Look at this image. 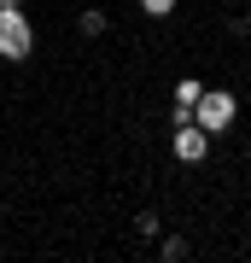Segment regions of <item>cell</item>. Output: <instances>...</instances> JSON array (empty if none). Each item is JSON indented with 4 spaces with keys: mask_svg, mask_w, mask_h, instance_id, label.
I'll list each match as a JSON object with an SVG mask.
<instances>
[{
    "mask_svg": "<svg viewBox=\"0 0 251 263\" xmlns=\"http://www.w3.org/2000/svg\"><path fill=\"white\" fill-rule=\"evenodd\" d=\"M35 53V29H29V18H24V6H6L0 12V59H29Z\"/></svg>",
    "mask_w": 251,
    "mask_h": 263,
    "instance_id": "cell-1",
    "label": "cell"
},
{
    "mask_svg": "<svg viewBox=\"0 0 251 263\" xmlns=\"http://www.w3.org/2000/svg\"><path fill=\"white\" fill-rule=\"evenodd\" d=\"M234 111H240V105H234V94H222V88H210V94L193 100V123H199L205 135H222L228 123H234Z\"/></svg>",
    "mask_w": 251,
    "mask_h": 263,
    "instance_id": "cell-2",
    "label": "cell"
},
{
    "mask_svg": "<svg viewBox=\"0 0 251 263\" xmlns=\"http://www.w3.org/2000/svg\"><path fill=\"white\" fill-rule=\"evenodd\" d=\"M205 152H210V135L199 129V123H176V158L181 164H199Z\"/></svg>",
    "mask_w": 251,
    "mask_h": 263,
    "instance_id": "cell-3",
    "label": "cell"
},
{
    "mask_svg": "<svg viewBox=\"0 0 251 263\" xmlns=\"http://www.w3.org/2000/svg\"><path fill=\"white\" fill-rule=\"evenodd\" d=\"M105 29H111V24H105V12H100V6H88L82 18H76V35H88V41H93V35H105Z\"/></svg>",
    "mask_w": 251,
    "mask_h": 263,
    "instance_id": "cell-4",
    "label": "cell"
},
{
    "mask_svg": "<svg viewBox=\"0 0 251 263\" xmlns=\"http://www.w3.org/2000/svg\"><path fill=\"white\" fill-rule=\"evenodd\" d=\"M158 257L164 263H181L187 257V234H158Z\"/></svg>",
    "mask_w": 251,
    "mask_h": 263,
    "instance_id": "cell-5",
    "label": "cell"
},
{
    "mask_svg": "<svg viewBox=\"0 0 251 263\" xmlns=\"http://www.w3.org/2000/svg\"><path fill=\"white\" fill-rule=\"evenodd\" d=\"M134 234H140V240H158V234H164V216H158V211H140V216H134Z\"/></svg>",
    "mask_w": 251,
    "mask_h": 263,
    "instance_id": "cell-6",
    "label": "cell"
},
{
    "mask_svg": "<svg viewBox=\"0 0 251 263\" xmlns=\"http://www.w3.org/2000/svg\"><path fill=\"white\" fill-rule=\"evenodd\" d=\"M199 94H205V88H199L193 76H187V82H176V105H187V111H193V100H199Z\"/></svg>",
    "mask_w": 251,
    "mask_h": 263,
    "instance_id": "cell-7",
    "label": "cell"
},
{
    "mask_svg": "<svg viewBox=\"0 0 251 263\" xmlns=\"http://www.w3.org/2000/svg\"><path fill=\"white\" fill-rule=\"evenodd\" d=\"M140 6H146V12H152V18H164V12H169V6H176V0H140Z\"/></svg>",
    "mask_w": 251,
    "mask_h": 263,
    "instance_id": "cell-8",
    "label": "cell"
},
{
    "mask_svg": "<svg viewBox=\"0 0 251 263\" xmlns=\"http://www.w3.org/2000/svg\"><path fill=\"white\" fill-rule=\"evenodd\" d=\"M6 6H24V0H0V12H6Z\"/></svg>",
    "mask_w": 251,
    "mask_h": 263,
    "instance_id": "cell-9",
    "label": "cell"
},
{
    "mask_svg": "<svg viewBox=\"0 0 251 263\" xmlns=\"http://www.w3.org/2000/svg\"><path fill=\"white\" fill-rule=\"evenodd\" d=\"M0 222H6V205H0Z\"/></svg>",
    "mask_w": 251,
    "mask_h": 263,
    "instance_id": "cell-10",
    "label": "cell"
}]
</instances>
